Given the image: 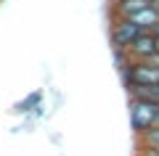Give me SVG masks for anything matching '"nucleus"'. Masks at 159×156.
I'll use <instances>...</instances> for the list:
<instances>
[{
  "instance_id": "3",
  "label": "nucleus",
  "mask_w": 159,
  "mask_h": 156,
  "mask_svg": "<svg viewBox=\"0 0 159 156\" xmlns=\"http://www.w3.org/2000/svg\"><path fill=\"white\" fill-rule=\"evenodd\" d=\"M127 50H130L133 58H148V56H154V53H157V34H154L151 29H141V34L130 42Z\"/></svg>"
},
{
  "instance_id": "5",
  "label": "nucleus",
  "mask_w": 159,
  "mask_h": 156,
  "mask_svg": "<svg viewBox=\"0 0 159 156\" xmlns=\"http://www.w3.org/2000/svg\"><path fill=\"white\" fill-rule=\"evenodd\" d=\"M151 0H114V8H117V16H127V13L138 11V8L148 6Z\"/></svg>"
},
{
  "instance_id": "4",
  "label": "nucleus",
  "mask_w": 159,
  "mask_h": 156,
  "mask_svg": "<svg viewBox=\"0 0 159 156\" xmlns=\"http://www.w3.org/2000/svg\"><path fill=\"white\" fill-rule=\"evenodd\" d=\"M125 19H130L138 29H154L159 24V8L154 6V3H148V6H143V8H138V11L127 13Z\"/></svg>"
},
{
  "instance_id": "1",
  "label": "nucleus",
  "mask_w": 159,
  "mask_h": 156,
  "mask_svg": "<svg viewBox=\"0 0 159 156\" xmlns=\"http://www.w3.org/2000/svg\"><path fill=\"white\" fill-rule=\"evenodd\" d=\"M127 117H130V127L133 132L141 138L146 130H151L157 124L159 117V103L151 98H143V95H130V103H127Z\"/></svg>"
},
{
  "instance_id": "7",
  "label": "nucleus",
  "mask_w": 159,
  "mask_h": 156,
  "mask_svg": "<svg viewBox=\"0 0 159 156\" xmlns=\"http://www.w3.org/2000/svg\"><path fill=\"white\" fill-rule=\"evenodd\" d=\"M157 53H159V37H157Z\"/></svg>"
},
{
  "instance_id": "8",
  "label": "nucleus",
  "mask_w": 159,
  "mask_h": 156,
  "mask_svg": "<svg viewBox=\"0 0 159 156\" xmlns=\"http://www.w3.org/2000/svg\"><path fill=\"white\" fill-rule=\"evenodd\" d=\"M157 127H159V117H157Z\"/></svg>"
},
{
  "instance_id": "6",
  "label": "nucleus",
  "mask_w": 159,
  "mask_h": 156,
  "mask_svg": "<svg viewBox=\"0 0 159 156\" xmlns=\"http://www.w3.org/2000/svg\"><path fill=\"white\" fill-rule=\"evenodd\" d=\"M141 156H159V148H154V145H143V143H141Z\"/></svg>"
},
{
  "instance_id": "2",
  "label": "nucleus",
  "mask_w": 159,
  "mask_h": 156,
  "mask_svg": "<svg viewBox=\"0 0 159 156\" xmlns=\"http://www.w3.org/2000/svg\"><path fill=\"white\" fill-rule=\"evenodd\" d=\"M138 34H141V29H138L130 19H125V16L114 19V24H111V45H117V48H130V42Z\"/></svg>"
}]
</instances>
